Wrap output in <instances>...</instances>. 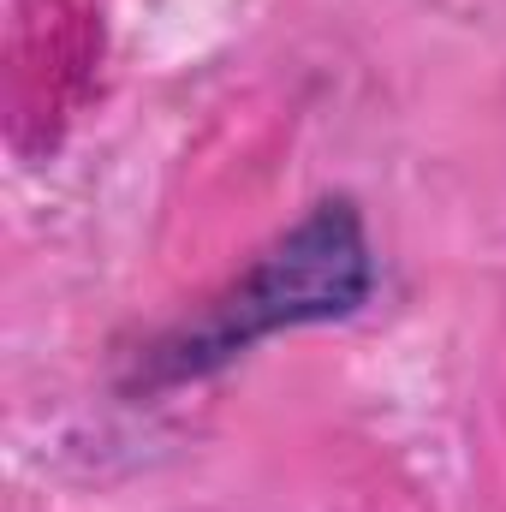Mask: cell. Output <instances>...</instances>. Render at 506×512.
<instances>
[{"instance_id": "cell-1", "label": "cell", "mask_w": 506, "mask_h": 512, "mask_svg": "<svg viewBox=\"0 0 506 512\" xmlns=\"http://www.w3.org/2000/svg\"><path fill=\"white\" fill-rule=\"evenodd\" d=\"M376 292V251L352 197H322L268 251H256L197 316L137 358L143 387H179L245 358L256 340L316 322H346Z\"/></svg>"}]
</instances>
